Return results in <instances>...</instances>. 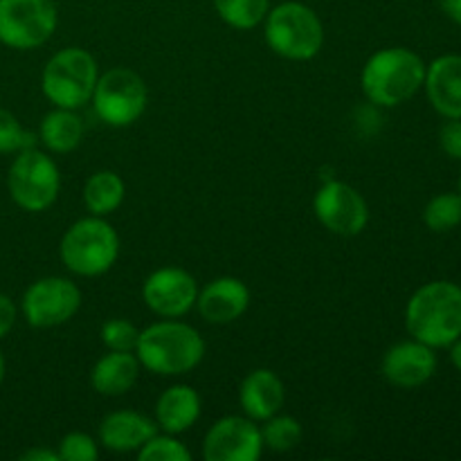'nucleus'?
Returning a JSON list of instances; mask_svg holds the SVG:
<instances>
[{"label":"nucleus","mask_w":461,"mask_h":461,"mask_svg":"<svg viewBox=\"0 0 461 461\" xmlns=\"http://www.w3.org/2000/svg\"><path fill=\"white\" fill-rule=\"evenodd\" d=\"M405 327L414 340L446 349L461 336V286L430 282L414 291L405 306Z\"/></svg>","instance_id":"nucleus-1"},{"label":"nucleus","mask_w":461,"mask_h":461,"mask_svg":"<svg viewBox=\"0 0 461 461\" xmlns=\"http://www.w3.org/2000/svg\"><path fill=\"white\" fill-rule=\"evenodd\" d=\"M135 356L144 369L160 376H183L194 372L205 356V340L178 318H165L140 331Z\"/></svg>","instance_id":"nucleus-2"},{"label":"nucleus","mask_w":461,"mask_h":461,"mask_svg":"<svg viewBox=\"0 0 461 461\" xmlns=\"http://www.w3.org/2000/svg\"><path fill=\"white\" fill-rule=\"evenodd\" d=\"M426 63L408 48H385L374 52L360 72L363 93L374 106L394 108L423 88Z\"/></svg>","instance_id":"nucleus-3"},{"label":"nucleus","mask_w":461,"mask_h":461,"mask_svg":"<svg viewBox=\"0 0 461 461\" xmlns=\"http://www.w3.org/2000/svg\"><path fill=\"white\" fill-rule=\"evenodd\" d=\"M59 257L70 273L97 277L108 273L120 257V237L104 216H86L63 234Z\"/></svg>","instance_id":"nucleus-4"},{"label":"nucleus","mask_w":461,"mask_h":461,"mask_svg":"<svg viewBox=\"0 0 461 461\" xmlns=\"http://www.w3.org/2000/svg\"><path fill=\"white\" fill-rule=\"evenodd\" d=\"M264 23L266 43L288 61H309L322 50V21L309 5L288 0L270 9Z\"/></svg>","instance_id":"nucleus-5"},{"label":"nucleus","mask_w":461,"mask_h":461,"mask_svg":"<svg viewBox=\"0 0 461 461\" xmlns=\"http://www.w3.org/2000/svg\"><path fill=\"white\" fill-rule=\"evenodd\" d=\"M99 79L97 61L81 48H66L50 57L41 75V90L57 108L86 106Z\"/></svg>","instance_id":"nucleus-6"},{"label":"nucleus","mask_w":461,"mask_h":461,"mask_svg":"<svg viewBox=\"0 0 461 461\" xmlns=\"http://www.w3.org/2000/svg\"><path fill=\"white\" fill-rule=\"evenodd\" d=\"M7 189L12 201L23 212L50 210L61 189V174L52 158L41 149L30 147L16 153L7 174Z\"/></svg>","instance_id":"nucleus-7"},{"label":"nucleus","mask_w":461,"mask_h":461,"mask_svg":"<svg viewBox=\"0 0 461 461\" xmlns=\"http://www.w3.org/2000/svg\"><path fill=\"white\" fill-rule=\"evenodd\" d=\"M90 102L104 124L122 129L135 124L142 117L149 102V90L138 72L129 68H113L99 75Z\"/></svg>","instance_id":"nucleus-8"},{"label":"nucleus","mask_w":461,"mask_h":461,"mask_svg":"<svg viewBox=\"0 0 461 461\" xmlns=\"http://www.w3.org/2000/svg\"><path fill=\"white\" fill-rule=\"evenodd\" d=\"M57 23L54 0H0V43L12 50L41 48Z\"/></svg>","instance_id":"nucleus-9"},{"label":"nucleus","mask_w":461,"mask_h":461,"mask_svg":"<svg viewBox=\"0 0 461 461\" xmlns=\"http://www.w3.org/2000/svg\"><path fill=\"white\" fill-rule=\"evenodd\" d=\"M81 306V291L66 277L36 279L23 293V318L34 329H52L66 324Z\"/></svg>","instance_id":"nucleus-10"},{"label":"nucleus","mask_w":461,"mask_h":461,"mask_svg":"<svg viewBox=\"0 0 461 461\" xmlns=\"http://www.w3.org/2000/svg\"><path fill=\"white\" fill-rule=\"evenodd\" d=\"M313 210L320 223L338 237H356L367 228L369 207L360 192L342 180H329L318 189Z\"/></svg>","instance_id":"nucleus-11"},{"label":"nucleus","mask_w":461,"mask_h":461,"mask_svg":"<svg viewBox=\"0 0 461 461\" xmlns=\"http://www.w3.org/2000/svg\"><path fill=\"white\" fill-rule=\"evenodd\" d=\"M264 453L261 428L250 417H223L210 428L203 441L207 461H257Z\"/></svg>","instance_id":"nucleus-12"},{"label":"nucleus","mask_w":461,"mask_h":461,"mask_svg":"<svg viewBox=\"0 0 461 461\" xmlns=\"http://www.w3.org/2000/svg\"><path fill=\"white\" fill-rule=\"evenodd\" d=\"M142 300L160 318H183L196 306L198 284L183 268H158L144 282Z\"/></svg>","instance_id":"nucleus-13"},{"label":"nucleus","mask_w":461,"mask_h":461,"mask_svg":"<svg viewBox=\"0 0 461 461\" xmlns=\"http://www.w3.org/2000/svg\"><path fill=\"white\" fill-rule=\"evenodd\" d=\"M381 372L387 383L401 390H414L421 387L435 376L437 372V354L432 347L423 345L419 340L399 342L390 347L383 356Z\"/></svg>","instance_id":"nucleus-14"},{"label":"nucleus","mask_w":461,"mask_h":461,"mask_svg":"<svg viewBox=\"0 0 461 461\" xmlns=\"http://www.w3.org/2000/svg\"><path fill=\"white\" fill-rule=\"evenodd\" d=\"M428 102L446 120H461V54H444L426 66Z\"/></svg>","instance_id":"nucleus-15"},{"label":"nucleus","mask_w":461,"mask_h":461,"mask_svg":"<svg viewBox=\"0 0 461 461\" xmlns=\"http://www.w3.org/2000/svg\"><path fill=\"white\" fill-rule=\"evenodd\" d=\"M250 306V291L237 277H219L198 291L196 309L205 322L230 324Z\"/></svg>","instance_id":"nucleus-16"},{"label":"nucleus","mask_w":461,"mask_h":461,"mask_svg":"<svg viewBox=\"0 0 461 461\" xmlns=\"http://www.w3.org/2000/svg\"><path fill=\"white\" fill-rule=\"evenodd\" d=\"M158 430L160 428L153 419L133 410H120L99 423V444L111 453H133L158 435Z\"/></svg>","instance_id":"nucleus-17"},{"label":"nucleus","mask_w":461,"mask_h":461,"mask_svg":"<svg viewBox=\"0 0 461 461\" xmlns=\"http://www.w3.org/2000/svg\"><path fill=\"white\" fill-rule=\"evenodd\" d=\"M286 401L282 378L270 369H255L248 374L239 387V403L252 421H266L282 410Z\"/></svg>","instance_id":"nucleus-18"},{"label":"nucleus","mask_w":461,"mask_h":461,"mask_svg":"<svg viewBox=\"0 0 461 461\" xmlns=\"http://www.w3.org/2000/svg\"><path fill=\"white\" fill-rule=\"evenodd\" d=\"M201 396L189 385H171L158 396L156 423L162 432L183 435L201 417Z\"/></svg>","instance_id":"nucleus-19"},{"label":"nucleus","mask_w":461,"mask_h":461,"mask_svg":"<svg viewBox=\"0 0 461 461\" xmlns=\"http://www.w3.org/2000/svg\"><path fill=\"white\" fill-rule=\"evenodd\" d=\"M140 360L135 351H111L95 363L90 385L102 396H122L133 390L140 376Z\"/></svg>","instance_id":"nucleus-20"},{"label":"nucleus","mask_w":461,"mask_h":461,"mask_svg":"<svg viewBox=\"0 0 461 461\" xmlns=\"http://www.w3.org/2000/svg\"><path fill=\"white\" fill-rule=\"evenodd\" d=\"M84 138V122L70 108H57L43 117L39 129V140L48 151L70 153Z\"/></svg>","instance_id":"nucleus-21"},{"label":"nucleus","mask_w":461,"mask_h":461,"mask_svg":"<svg viewBox=\"0 0 461 461\" xmlns=\"http://www.w3.org/2000/svg\"><path fill=\"white\" fill-rule=\"evenodd\" d=\"M126 185L115 171H95L84 185V203L95 216H108L124 203Z\"/></svg>","instance_id":"nucleus-22"},{"label":"nucleus","mask_w":461,"mask_h":461,"mask_svg":"<svg viewBox=\"0 0 461 461\" xmlns=\"http://www.w3.org/2000/svg\"><path fill=\"white\" fill-rule=\"evenodd\" d=\"M214 9L234 30H255L270 12V0H214Z\"/></svg>","instance_id":"nucleus-23"},{"label":"nucleus","mask_w":461,"mask_h":461,"mask_svg":"<svg viewBox=\"0 0 461 461\" xmlns=\"http://www.w3.org/2000/svg\"><path fill=\"white\" fill-rule=\"evenodd\" d=\"M261 423H264L259 426L264 448L273 450V453H288V450L297 448V444L302 441V423L295 417L277 412Z\"/></svg>","instance_id":"nucleus-24"},{"label":"nucleus","mask_w":461,"mask_h":461,"mask_svg":"<svg viewBox=\"0 0 461 461\" xmlns=\"http://www.w3.org/2000/svg\"><path fill=\"white\" fill-rule=\"evenodd\" d=\"M423 223L432 232H450L461 223V196L459 194H439L423 210Z\"/></svg>","instance_id":"nucleus-25"},{"label":"nucleus","mask_w":461,"mask_h":461,"mask_svg":"<svg viewBox=\"0 0 461 461\" xmlns=\"http://www.w3.org/2000/svg\"><path fill=\"white\" fill-rule=\"evenodd\" d=\"M140 461H189L192 453L183 441L176 439V435H153L142 448L138 450Z\"/></svg>","instance_id":"nucleus-26"},{"label":"nucleus","mask_w":461,"mask_h":461,"mask_svg":"<svg viewBox=\"0 0 461 461\" xmlns=\"http://www.w3.org/2000/svg\"><path fill=\"white\" fill-rule=\"evenodd\" d=\"M30 147H36L34 135L23 129L14 113L0 108V153H18Z\"/></svg>","instance_id":"nucleus-27"},{"label":"nucleus","mask_w":461,"mask_h":461,"mask_svg":"<svg viewBox=\"0 0 461 461\" xmlns=\"http://www.w3.org/2000/svg\"><path fill=\"white\" fill-rule=\"evenodd\" d=\"M99 338L108 347V351H135L140 329L133 322H129V320L113 318L108 322H104Z\"/></svg>","instance_id":"nucleus-28"},{"label":"nucleus","mask_w":461,"mask_h":461,"mask_svg":"<svg viewBox=\"0 0 461 461\" xmlns=\"http://www.w3.org/2000/svg\"><path fill=\"white\" fill-rule=\"evenodd\" d=\"M59 461H97V441L86 432H70L59 444Z\"/></svg>","instance_id":"nucleus-29"},{"label":"nucleus","mask_w":461,"mask_h":461,"mask_svg":"<svg viewBox=\"0 0 461 461\" xmlns=\"http://www.w3.org/2000/svg\"><path fill=\"white\" fill-rule=\"evenodd\" d=\"M439 144L453 160H461V120H448L439 131Z\"/></svg>","instance_id":"nucleus-30"},{"label":"nucleus","mask_w":461,"mask_h":461,"mask_svg":"<svg viewBox=\"0 0 461 461\" xmlns=\"http://www.w3.org/2000/svg\"><path fill=\"white\" fill-rule=\"evenodd\" d=\"M16 318L18 309L16 304H14V300L9 295H5V293H0V340H3L5 336H9V331H12L14 324H16Z\"/></svg>","instance_id":"nucleus-31"},{"label":"nucleus","mask_w":461,"mask_h":461,"mask_svg":"<svg viewBox=\"0 0 461 461\" xmlns=\"http://www.w3.org/2000/svg\"><path fill=\"white\" fill-rule=\"evenodd\" d=\"M21 461H59V455L50 448H30L21 455Z\"/></svg>","instance_id":"nucleus-32"},{"label":"nucleus","mask_w":461,"mask_h":461,"mask_svg":"<svg viewBox=\"0 0 461 461\" xmlns=\"http://www.w3.org/2000/svg\"><path fill=\"white\" fill-rule=\"evenodd\" d=\"M441 9L450 21L461 25V0H441Z\"/></svg>","instance_id":"nucleus-33"},{"label":"nucleus","mask_w":461,"mask_h":461,"mask_svg":"<svg viewBox=\"0 0 461 461\" xmlns=\"http://www.w3.org/2000/svg\"><path fill=\"white\" fill-rule=\"evenodd\" d=\"M448 349H450V363H453L455 369L461 374V336L448 347Z\"/></svg>","instance_id":"nucleus-34"},{"label":"nucleus","mask_w":461,"mask_h":461,"mask_svg":"<svg viewBox=\"0 0 461 461\" xmlns=\"http://www.w3.org/2000/svg\"><path fill=\"white\" fill-rule=\"evenodd\" d=\"M3 381H5V358L3 354H0V385H3Z\"/></svg>","instance_id":"nucleus-35"},{"label":"nucleus","mask_w":461,"mask_h":461,"mask_svg":"<svg viewBox=\"0 0 461 461\" xmlns=\"http://www.w3.org/2000/svg\"><path fill=\"white\" fill-rule=\"evenodd\" d=\"M459 196H461V178H459Z\"/></svg>","instance_id":"nucleus-36"}]
</instances>
